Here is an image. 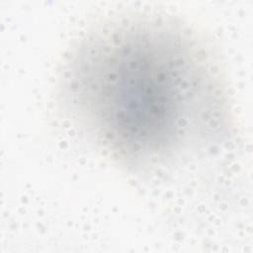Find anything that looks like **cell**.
Instances as JSON below:
<instances>
[{"mask_svg":"<svg viewBox=\"0 0 253 253\" xmlns=\"http://www.w3.org/2000/svg\"><path fill=\"white\" fill-rule=\"evenodd\" d=\"M63 97L90 139L120 165L150 170L228 134L226 90L210 52L171 18L128 14L73 48Z\"/></svg>","mask_w":253,"mask_h":253,"instance_id":"obj_1","label":"cell"}]
</instances>
